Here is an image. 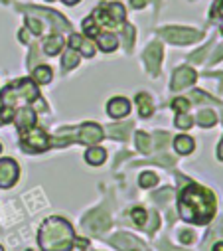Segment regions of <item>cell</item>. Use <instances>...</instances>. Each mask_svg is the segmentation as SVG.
Returning <instances> with one entry per match:
<instances>
[{"label": "cell", "instance_id": "4316f807", "mask_svg": "<svg viewBox=\"0 0 223 251\" xmlns=\"http://www.w3.org/2000/svg\"><path fill=\"white\" fill-rule=\"evenodd\" d=\"M26 26L32 30V34H34V36H40V34L44 32L42 22H40V20H36V18H32V16H26Z\"/></svg>", "mask_w": 223, "mask_h": 251}, {"label": "cell", "instance_id": "d6986e66", "mask_svg": "<svg viewBox=\"0 0 223 251\" xmlns=\"http://www.w3.org/2000/svg\"><path fill=\"white\" fill-rule=\"evenodd\" d=\"M64 48V38L62 36H49L45 42H44V51L47 55H58Z\"/></svg>", "mask_w": 223, "mask_h": 251}, {"label": "cell", "instance_id": "9a60e30c", "mask_svg": "<svg viewBox=\"0 0 223 251\" xmlns=\"http://www.w3.org/2000/svg\"><path fill=\"white\" fill-rule=\"evenodd\" d=\"M105 158H107V151H105L103 147H91V149L85 152V160H87V164H91V166H101V164L105 162Z\"/></svg>", "mask_w": 223, "mask_h": 251}, {"label": "cell", "instance_id": "cb8c5ba5", "mask_svg": "<svg viewBox=\"0 0 223 251\" xmlns=\"http://www.w3.org/2000/svg\"><path fill=\"white\" fill-rule=\"evenodd\" d=\"M129 133H131V125H115V127H111L109 129V137L111 139H121V141H125V139H129Z\"/></svg>", "mask_w": 223, "mask_h": 251}, {"label": "cell", "instance_id": "8d00e7d4", "mask_svg": "<svg viewBox=\"0 0 223 251\" xmlns=\"http://www.w3.org/2000/svg\"><path fill=\"white\" fill-rule=\"evenodd\" d=\"M0 152H2V145H0Z\"/></svg>", "mask_w": 223, "mask_h": 251}, {"label": "cell", "instance_id": "836d02e7", "mask_svg": "<svg viewBox=\"0 0 223 251\" xmlns=\"http://www.w3.org/2000/svg\"><path fill=\"white\" fill-rule=\"evenodd\" d=\"M211 251H223V241H217L215 245H213V249Z\"/></svg>", "mask_w": 223, "mask_h": 251}, {"label": "cell", "instance_id": "44dd1931", "mask_svg": "<svg viewBox=\"0 0 223 251\" xmlns=\"http://www.w3.org/2000/svg\"><path fill=\"white\" fill-rule=\"evenodd\" d=\"M196 121H198L200 127L207 129V127H213L215 121H217V117H215V113H213L211 109H203V111H200V113H198Z\"/></svg>", "mask_w": 223, "mask_h": 251}, {"label": "cell", "instance_id": "e0dca14e", "mask_svg": "<svg viewBox=\"0 0 223 251\" xmlns=\"http://www.w3.org/2000/svg\"><path fill=\"white\" fill-rule=\"evenodd\" d=\"M111 243H113L117 249H121V251H133V249L136 247L134 237H133V235H127V233H119V235H115L113 239H111Z\"/></svg>", "mask_w": 223, "mask_h": 251}, {"label": "cell", "instance_id": "5bb4252c", "mask_svg": "<svg viewBox=\"0 0 223 251\" xmlns=\"http://www.w3.org/2000/svg\"><path fill=\"white\" fill-rule=\"evenodd\" d=\"M95 40H97V44L103 51H115L117 46H119V38L113 32H101Z\"/></svg>", "mask_w": 223, "mask_h": 251}, {"label": "cell", "instance_id": "f546056e", "mask_svg": "<svg viewBox=\"0 0 223 251\" xmlns=\"http://www.w3.org/2000/svg\"><path fill=\"white\" fill-rule=\"evenodd\" d=\"M125 44H127V48H133V44H134V28L131 24L125 26Z\"/></svg>", "mask_w": 223, "mask_h": 251}, {"label": "cell", "instance_id": "f35d334b", "mask_svg": "<svg viewBox=\"0 0 223 251\" xmlns=\"http://www.w3.org/2000/svg\"><path fill=\"white\" fill-rule=\"evenodd\" d=\"M28 251H32V249H28Z\"/></svg>", "mask_w": 223, "mask_h": 251}, {"label": "cell", "instance_id": "9c48e42d", "mask_svg": "<svg viewBox=\"0 0 223 251\" xmlns=\"http://www.w3.org/2000/svg\"><path fill=\"white\" fill-rule=\"evenodd\" d=\"M196 79H198V74H196L192 68L184 66V68H178V70L174 72L170 87H172L174 91H180V89H186V87L194 85V83H196Z\"/></svg>", "mask_w": 223, "mask_h": 251}, {"label": "cell", "instance_id": "d6a6232c", "mask_svg": "<svg viewBox=\"0 0 223 251\" xmlns=\"http://www.w3.org/2000/svg\"><path fill=\"white\" fill-rule=\"evenodd\" d=\"M217 158L223 160V139H221V143H219V147H217Z\"/></svg>", "mask_w": 223, "mask_h": 251}, {"label": "cell", "instance_id": "3957f363", "mask_svg": "<svg viewBox=\"0 0 223 251\" xmlns=\"http://www.w3.org/2000/svg\"><path fill=\"white\" fill-rule=\"evenodd\" d=\"M34 101H40V91H38L36 83L28 77L10 83L0 93V103H2V107L12 109V111H16L18 107H26Z\"/></svg>", "mask_w": 223, "mask_h": 251}, {"label": "cell", "instance_id": "d4e9b609", "mask_svg": "<svg viewBox=\"0 0 223 251\" xmlns=\"http://www.w3.org/2000/svg\"><path fill=\"white\" fill-rule=\"evenodd\" d=\"M174 123H176V127H178V129L186 131V129H192L194 119H192V115H188V113H178L176 119H174Z\"/></svg>", "mask_w": 223, "mask_h": 251}, {"label": "cell", "instance_id": "30bf717a", "mask_svg": "<svg viewBox=\"0 0 223 251\" xmlns=\"http://www.w3.org/2000/svg\"><path fill=\"white\" fill-rule=\"evenodd\" d=\"M142 61H144L146 70H148L152 75H156V74L160 72V61H162V46H160L158 42L150 44V46L146 48L144 55H142Z\"/></svg>", "mask_w": 223, "mask_h": 251}, {"label": "cell", "instance_id": "83f0119b", "mask_svg": "<svg viewBox=\"0 0 223 251\" xmlns=\"http://www.w3.org/2000/svg\"><path fill=\"white\" fill-rule=\"evenodd\" d=\"M131 216H133V220H134L136 226L144 227V224H146V212H144L142 208H134V210L131 212Z\"/></svg>", "mask_w": 223, "mask_h": 251}, {"label": "cell", "instance_id": "7a4b0ae2", "mask_svg": "<svg viewBox=\"0 0 223 251\" xmlns=\"http://www.w3.org/2000/svg\"><path fill=\"white\" fill-rule=\"evenodd\" d=\"M38 243L42 251H71L75 243L73 227L64 218H47L40 226Z\"/></svg>", "mask_w": 223, "mask_h": 251}, {"label": "cell", "instance_id": "5b68a950", "mask_svg": "<svg viewBox=\"0 0 223 251\" xmlns=\"http://www.w3.org/2000/svg\"><path fill=\"white\" fill-rule=\"evenodd\" d=\"M162 36L170 44L186 46V44L198 42L201 38V32L192 30V28H180V26H166V28H162Z\"/></svg>", "mask_w": 223, "mask_h": 251}, {"label": "cell", "instance_id": "ffe728a7", "mask_svg": "<svg viewBox=\"0 0 223 251\" xmlns=\"http://www.w3.org/2000/svg\"><path fill=\"white\" fill-rule=\"evenodd\" d=\"M79 59H81V55H79V51H75V50H66V53H64V57H62V68H64V72H69V70H73L77 64H79Z\"/></svg>", "mask_w": 223, "mask_h": 251}, {"label": "cell", "instance_id": "277c9868", "mask_svg": "<svg viewBox=\"0 0 223 251\" xmlns=\"http://www.w3.org/2000/svg\"><path fill=\"white\" fill-rule=\"evenodd\" d=\"M49 145H51V143H49V137L45 135L44 129L32 127V129L20 133V147H22L26 152H30V154H34V152H44V151L49 149Z\"/></svg>", "mask_w": 223, "mask_h": 251}, {"label": "cell", "instance_id": "7c38bea8", "mask_svg": "<svg viewBox=\"0 0 223 251\" xmlns=\"http://www.w3.org/2000/svg\"><path fill=\"white\" fill-rule=\"evenodd\" d=\"M14 123H16V127H18L20 133H22V131H28V129L36 127V113H34L32 109L24 107V109H20V111L14 115Z\"/></svg>", "mask_w": 223, "mask_h": 251}, {"label": "cell", "instance_id": "d590c367", "mask_svg": "<svg viewBox=\"0 0 223 251\" xmlns=\"http://www.w3.org/2000/svg\"><path fill=\"white\" fill-rule=\"evenodd\" d=\"M162 245H164V247H166V249H168V251H180V249H170V245H168V243H166V241H164V243H162Z\"/></svg>", "mask_w": 223, "mask_h": 251}, {"label": "cell", "instance_id": "8992f818", "mask_svg": "<svg viewBox=\"0 0 223 251\" xmlns=\"http://www.w3.org/2000/svg\"><path fill=\"white\" fill-rule=\"evenodd\" d=\"M109 226H111V218H109V214L105 212V210H93L91 214H87L85 216V220H83V227L89 231V233H103L105 229H109Z\"/></svg>", "mask_w": 223, "mask_h": 251}, {"label": "cell", "instance_id": "ac0fdd59", "mask_svg": "<svg viewBox=\"0 0 223 251\" xmlns=\"http://www.w3.org/2000/svg\"><path fill=\"white\" fill-rule=\"evenodd\" d=\"M136 105H138V111H140V117L148 119L154 111V105H152V99L148 93H138L136 95Z\"/></svg>", "mask_w": 223, "mask_h": 251}, {"label": "cell", "instance_id": "4dcf8cb0", "mask_svg": "<svg viewBox=\"0 0 223 251\" xmlns=\"http://www.w3.org/2000/svg\"><path fill=\"white\" fill-rule=\"evenodd\" d=\"M194 237H196V235H194L192 231H180V241H182V243H192Z\"/></svg>", "mask_w": 223, "mask_h": 251}, {"label": "cell", "instance_id": "74e56055", "mask_svg": "<svg viewBox=\"0 0 223 251\" xmlns=\"http://www.w3.org/2000/svg\"><path fill=\"white\" fill-rule=\"evenodd\" d=\"M0 251H4V249H2V247H0Z\"/></svg>", "mask_w": 223, "mask_h": 251}, {"label": "cell", "instance_id": "f1b7e54d", "mask_svg": "<svg viewBox=\"0 0 223 251\" xmlns=\"http://www.w3.org/2000/svg\"><path fill=\"white\" fill-rule=\"evenodd\" d=\"M172 107H174L178 113H188V111H190V101L184 99V97H178V99H174Z\"/></svg>", "mask_w": 223, "mask_h": 251}, {"label": "cell", "instance_id": "ab89813d", "mask_svg": "<svg viewBox=\"0 0 223 251\" xmlns=\"http://www.w3.org/2000/svg\"><path fill=\"white\" fill-rule=\"evenodd\" d=\"M133 251H134V249H133Z\"/></svg>", "mask_w": 223, "mask_h": 251}, {"label": "cell", "instance_id": "484cf974", "mask_svg": "<svg viewBox=\"0 0 223 251\" xmlns=\"http://www.w3.org/2000/svg\"><path fill=\"white\" fill-rule=\"evenodd\" d=\"M138 184H140L142 188H152V186L158 184V176H156L154 172H142L140 178H138Z\"/></svg>", "mask_w": 223, "mask_h": 251}, {"label": "cell", "instance_id": "8fae6325", "mask_svg": "<svg viewBox=\"0 0 223 251\" xmlns=\"http://www.w3.org/2000/svg\"><path fill=\"white\" fill-rule=\"evenodd\" d=\"M107 113L113 119H123L131 113V101L125 97H113L107 103Z\"/></svg>", "mask_w": 223, "mask_h": 251}, {"label": "cell", "instance_id": "52a82bcc", "mask_svg": "<svg viewBox=\"0 0 223 251\" xmlns=\"http://www.w3.org/2000/svg\"><path fill=\"white\" fill-rule=\"evenodd\" d=\"M20 168L12 158H0V188H12L18 182Z\"/></svg>", "mask_w": 223, "mask_h": 251}, {"label": "cell", "instance_id": "e575fe53", "mask_svg": "<svg viewBox=\"0 0 223 251\" xmlns=\"http://www.w3.org/2000/svg\"><path fill=\"white\" fill-rule=\"evenodd\" d=\"M62 2H66V4H69V6H73V4H77L79 0H62Z\"/></svg>", "mask_w": 223, "mask_h": 251}, {"label": "cell", "instance_id": "4fadbf2b", "mask_svg": "<svg viewBox=\"0 0 223 251\" xmlns=\"http://www.w3.org/2000/svg\"><path fill=\"white\" fill-rule=\"evenodd\" d=\"M69 48L75 50V51H79V53L85 55V57H91V55L95 53V46H93L89 40H85L83 36H79V34H71V38H69Z\"/></svg>", "mask_w": 223, "mask_h": 251}, {"label": "cell", "instance_id": "6da1fadb", "mask_svg": "<svg viewBox=\"0 0 223 251\" xmlns=\"http://www.w3.org/2000/svg\"><path fill=\"white\" fill-rule=\"evenodd\" d=\"M178 214L190 224H207L215 214V198L203 186L190 184L178 200Z\"/></svg>", "mask_w": 223, "mask_h": 251}, {"label": "cell", "instance_id": "ba28073f", "mask_svg": "<svg viewBox=\"0 0 223 251\" xmlns=\"http://www.w3.org/2000/svg\"><path fill=\"white\" fill-rule=\"evenodd\" d=\"M103 129L99 127V125H95V123H85V125H81V127L77 129V141L81 143V145H97V143H101V139H103Z\"/></svg>", "mask_w": 223, "mask_h": 251}, {"label": "cell", "instance_id": "7402d4cb", "mask_svg": "<svg viewBox=\"0 0 223 251\" xmlns=\"http://www.w3.org/2000/svg\"><path fill=\"white\" fill-rule=\"evenodd\" d=\"M51 70L47 68V66H38L36 70H34V83H40V85H45V83H49L51 81Z\"/></svg>", "mask_w": 223, "mask_h": 251}, {"label": "cell", "instance_id": "2e32d148", "mask_svg": "<svg viewBox=\"0 0 223 251\" xmlns=\"http://www.w3.org/2000/svg\"><path fill=\"white\" fill-rule=\"evenodd\" d=\"M174 149H176V152H178V154H190V152H194L196 143H194V139H192V137L180 135V137H176V139H174Z\"/></svg>", "mask_w": 223, "mask_h": 251}, {"label": "cell", "instance_id": "1f68e13d", "mask_svg": "<svg viewBox=\"0 0 223 251\" xmlns=\"http://www.w3.org/2000/svg\"><path fill=\"white\" fill-rule=\"evenodd\" d=\"M131 4H133L134 8H144V6H146V0H131Z\"/></svg>", "mask_w": 223, "mask_h": 251}, {"label": "cell", "instance_id": "603a6c76", "mask_svg": "<svg viewBox=\"0 0 223 251\" xmlns=\"http://www.w3.org/2000/svg\"><path fill=\"white\" fill-rule=\"evenodd\" d=\"M136 149H138L142 154H148V152L152 151V139H150L148 133H144V131H138V133H136Z\"/></svg>", "mask_w": 223, "mask_h": 251}]
</instances>
